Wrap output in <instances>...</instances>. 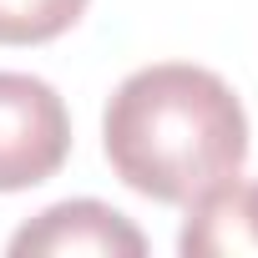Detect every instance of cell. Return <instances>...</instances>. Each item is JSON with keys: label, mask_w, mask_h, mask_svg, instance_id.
<instances>
[{"label": "cell", "mask_w": 258, "mask_h": 258, "mask_svg": "<svg viewBox=\"0 0 258 258\" xmlns=\"http://www.w3.org/2000/svg\"><path fill=\"white\" fill-rule=\"evenodd\" d=\"M86 0H0V46H41L66 36Z\"/></svg>", "instance_id": "obj_5"}, {"label": "cell", "mask_w": 258, "mask_h": 258, "mask_svg": "<svg viewBox=\"0 0 258 258\" xmlns=\"http://www.w3.org/2000/svg\"><path fill=\"white\" fill-rule=\"evenodd\" d=\"M16 258H142L147 238L132 228V218H121L116 208L96 203V198H76V203H56L41 218H31L16 238H11Z\"/></svg>", "instance_id": "obj_3"}, {"label": "cell", "mask_w": 258, "mask_h": 258, "mask_svg": "<svg viewBox=\"0 0 258 258\" xmlns=\"http://www.w3.org/2000/svg\"><path fill=\"white\" fill-rule=\"evenodd\" d=\"M71 152V116L51 81L0 71V192H26L61 172Z\"/></svg>", "instance_id": "obj_2"}, {"label": "cell", "mask_w": 258, "mask_h": 258, "mask_svg": "<svg viewBox=\"0 0 258 258\" xmlns=\"http://www.w3.org/2000/svg\"><path fill=\"white\" fill-rule=\"evenodd\" d=\"M182 258H258V182H218L187 203Z\"/></svg>", "instance_id": "obj_4"}, {"label": "cell", "mask_w": 258, "mask_h": 258, "mask_svg": "<svg viewBox=\"0 0 258 258\" xmlns=\"http://www.w3.org/2000/svg\"><path fill=\"white\" fill-rule=\"evenodd\" d=\"M101 142L111 172L132 192L187 208L243 172L248 116L218 71L162 61L132 71L111 91Z\"/></svg>", "instance_id": "obj_1"}]
</instances>
